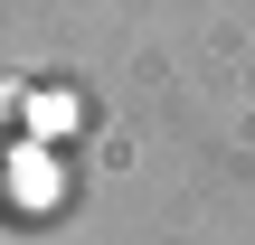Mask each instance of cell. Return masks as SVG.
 <instances>
[{
	"label": "cell",
	"instance_id": "6da1fadb",
	"mask_svg": "<svg viewBox=\"0 0 255 245\" xmlns=\"http://www.w3.org/2000/svg\"><path fill=\"white\" fill-rule=\"evenodd\" d=\"M19 132H28V85H19V76H0V151H9Z\"/></svg>",
	"mask_w": 255,
	"mask_h": 245
}]
</instances>
